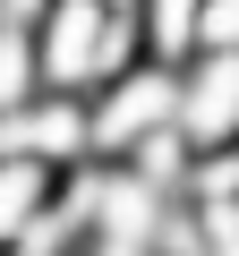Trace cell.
<instances>
[{"instance_id":"7a4b0ae2","label":"cell","mask_w":239,"mask_h":256,"mask_svg":"<svg viewBox=\"0 0 239 256\" xmlns=\"http://www.w3.org/2000/svg\"><path fill=\"white\" fill-rule=\"evenodd\" d=\"M86 120H94V162H128L146 137L180 120V68L171 60H128L111 86L86 94Z\"/></svg>"},{"instance_id":"6da1fadb","label":"cell","mask_w":239,"mask_h":256,"mask_svg":"<svg viewBox=\"0 0 239 256\" xmlns=\"http://www.w3.org/2000/svg\"><path fill=\"white\" fill-rule=\"evenodd\" d=\"M26 34H34V77L52 94H94L128 60H146L137 9H111V0H43Z\"/></svg>"},{"instance_id":"3957f363","label":"cell","mask_w":239,"mask_h":256,"mask_svg":"<svg viewBox=\"0 0 239 256\" xmlns=\"http://www.w3.org/2000/svg\"><path fill=\"white\" fill-rule=\"evenodd\" d=\"M180 137L188 154H230L239 146V52H196L180 68Z\"/></svg>"},{"instance_id":"277c9868","label":"cell","mask_w":239,"mask_h":256,"mask_svg":"<svg viewBox=\"0 0 239 256\" xmlns=\"http://www.w3.org/2000/svg\"><path fill=\"white\" fill-rule=\"evenodd\" d=\"M52 188H60V171L0 154V256H9V248H34V230L52 214Z\"/></svg>"},{"instance_id":"5b68a950","label":"cell","mask_w":239,"mask_h":256,"mask_svg":"<svg viewBox=\"0 0 239 256\" xmlns=\"http://www.w3.org/2000/svg\"><path fill=\"white\" fill-rule=\"evenodd\" d=\"M137 34H146V60L188 68L205 52V0H137Z\"/></svg>"},{"instance_id":"8992f818","label":"cell","mask_w":239,"mask_h":256,"mask_svg":"<svg viewBox=\"0 0 239 256\" xmlns=\"http://www.w3.org/2000/svg\"><path fill=\"white\" fill-rule=\"evenodd\" d=\"M111 9H137V0H111Z\"/></svg>"}]
</instances>
